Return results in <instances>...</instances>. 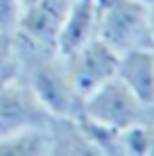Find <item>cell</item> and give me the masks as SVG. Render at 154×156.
I'll use <instances>...</instances> for the list:
<instances>
[{
  "label": "cell",
  "instance_id": "16",
  "mask_svg": "<svg viewBox=\"0 0 154 156\" xmlns=\"http://www.w3.org/2000/svg\"><path fill=\"white\" fill-rule=\"evenodd\" d=\"M150 52H152V59H154V45H152V48H150Z\"/></svg>",
  "mask_w": 154,
  "mask_h": 156
},
{
  "label": "cell",
  "instance_id": "8",
  "mask_svg": "<svg viewBox=\"0 0 154 156\" xmlns=\"http://www.w3.org/2000/svg\"><path fill=\"white\" fill-rule=\"evenodd\" d=\"M116 77L123 82L143 104L154 109V59L150 50H136L118 59Z\"/></svg>",
  "mask_w": 154,
  "mask_h": 156
},
{
  "label": "cell",
  "instance_id": "11",
  "mask_svg": "<svg viewBox=\"0 0 154 156\" xmlns=\"http://www.w3.org/2000/svg\"><path fill=\"white\" fill-rule=\"evenodd\" d=\"M16 75H18V61H16L14 36L0 32V82L12 79Z\"/></svg>",
  "mask_w": 154,
  "mask_h": 156
},
{
  "label": "cell",
  "instance_id": "7",
  "mask_svg": "<svg viewBox=\"0 0 154 156\" xmlns=\"http://www.w3.org/2000/svg\"><path fill=\"white\" fill-rule=\"evenodd\" d=\"M98 18H100V5L95 0H70V7H68V14L59 32L57 52L61 57L70 55L84 43L93 41L98 34Z\"/></svg>",
  "mask_w": 154,
  "mask_h": 156
},
{
  "label": "cell",
  "instance_id": "14",
  "mask_svg": "<svg viewBox=\"0 0 154 156\" xmlns=\"http://www.w3.org/2000/svg\"><path fill=\"white\" fill-rule=\"evenodd\" d=\"M20 2H23V9H25V7H30V5H34L36 0H20Z\"/></svg>",
  "mask_w": 154,
  "mask_h": 156
},
{
  "label": "cell",
  "instance_id": "4",
  "mask_svg": "<svg viewBox=\"0 0 154 156\" xmlns=\"http://www.w3.org/2000/svg\"><path fill=\"white\" fill-rule=\"evenodd\" d=\"M55 118L16 75L0 86V138L30 129H50Z\"/></svg>",
  "mask_w": 154,
  "mask_h": 156
},
{
  "label": "cell",
  "instance_id": "6",
  "mask_svg": "<svg viewBox=\"0 0 154 156\" xmlns=\"http://www.w3.org/2000/svg\"><path fill=\"white\" fill-rule=\"evenodd\" d=\"M68 7H70V0H36L34 5L25 7L16 25L14 41L18 45L34 48V50L57 52L59 32Z\"/></svg>",
  "mask_w": 154,
  "mask_h": 156
},
{
  "label": "cell",
  "instance_id": "13",
  "mask_svg": "<svg viewBox=\"0 0 154 156\" xmlns=\"http://www.w3.org/2000/svg\"><path fill=\"white\" fill-rule=\"evenodd\" d=\"M150 32H152V45H154V5H150Z\"/></svg>",
  "mask_w": 154,
  "mask_h": 156
},
{
  "label": "cell",
  "instance_id": "10",
  "mask_svg": "<svg viewBox=\"0 0 154 156\" xmlns=\"http://www.w3.org/2000/svg\"><path fill=\"white\" fill-rule=\"evenodd\" d=\"M52 127L30 129L0 138V156H50Z\"/></svg>",
  "mask_w": 154,
  "mask_h": 156
},
{
  "label": "cell",
  "instance_id": "3",
  "mask_svg": "<svg viewBox=\"0 0 154 156\" xmlns=\"http://www.w3.org/2000/svg\"><path fill=\"white\" fill-rule=\"evenodd\" d=\"M79 118L125 131L131 127L154 125V109L143 104L118 77H113L88 98H84Z\"/></svg>",
  "mask_w": 154,
  "mask_h": 156
},
{
  "label": "cell",
  "instance_id": "9",
  "mask_svg": "<svg viewBox=\"0 0 154 156\" xmlns=\"http://www.w3.org/2000/svg\"><path fill=\"white\" fill-rule=\"evenodd\" d=\"M50 156H102L86 138L77 120L52 122V147Z\"/></svg>",
  "mask_w": 154,
  "mask_h": 156
},
{
  "label": "cell",
  "instance_id": "1",
  "mask_svg": "<svg viewBox=\"0 0 154 156\" xmlns=\"http://www.w3.org/2000/svg\"><path fill=\"white\" fill-rule=\"evenodd\" d=\"M16 61H18V77L27 84L34 98L45 106V111L55 120H77L82 115L84 100L73 86L59 52L34 50L16 43Z\"/></svg>",
  "mask_w": 154,
  "mask_h": 156
},
{
  "label": "cell",
  "instance_id": "12",
  "mask_svg": "<svg viewBox=\"0 0 154 156\" xmlns=\"http://www.w3.org/2000/svg\"><path fill=\"white\" fill-rule=\"evenodd\" d=\"M20 14H23V2L20 0H0V32L14 36Z\"/></svg>",
  "mask_w": 154,
  "mask_h": 156
},
{
  "label": "cell",
  "instance_id": "15",
  "mask_svg": "<svg viewBox=\"0 0 154 156\" xmlns=\"http://www.w3.org/2000/svg\"><path fill=\"white\" fill-rule=\"evenodd\" d=\"M138 2H143V5H147V7H150V5H154V0H138Z\"/></svg>",
  "mask_w": 154,
  "mask_h": 156
},
{
  "label": "cell",
  "instance_id": "2",
  "mask_svg": "<svg viewBox=\"0 0 154 156\" xmlns=\"http://www.w3.org/2000/svg\"><path fill=\"white\" fill-rule=\"evenodd\" d=\"M118 57L152 48L150 7L138 0H107L100 7L98 34Z\"/></svg>",
  "mask_w": 154,
  "mask_h": 156
},
{
  "label": "cell",
  "instance_id": "5",
  "mask_svg": "<svg viewBox=\"0 0 154 156\" xmlns=\"http://www.w3.org/2000/svg\"><path fill=\"white\" fill-rule=\"evenodd\" d=\"M118 55L107 48L100 39L84 43L82 48L73 50L70 55H63L68 77H70L79 98H88L93 90L116 77L118 73Z\"/></svg>",
  "mask_w": 154,
  "mask_h": 156
}]
</instances>
